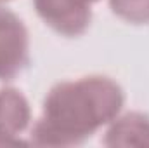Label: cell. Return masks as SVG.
<instances>
[{
  "label": "cell",
  "instance_id": "1",
  "mask_svg": "<svg viewBox=\"0 0 149 148\" xmlns=\"http://www.w3.org/2000/svg\"><path fill=\"white\" fill-rule=\"evenodd\" d=\"M123 103V89L109 77L90 75L59 82L45 96L42 117L31 131V143L80 145L111 124Z\"/></svg>",
  "mask_w": 149,
  "mask_h": 148
},
{
  "label": "cell",
  "instance_id": "2",
  "mask_svg": "<svg viewBox=\"0 0 149 148\" xmlns=\"http://www.w3.org/2000/svg\"><path fill=\"white\" fill-rule=\"evenodd\" d=\"M30 63V38L23 21L0 7V82L16 78Z\"/></svg>",
  "mask_w": 149,
  "mask_h": 148
},
{
  "label": "cell",
  "instance_id": "3",
  "mask_svg": "<svg viewBox=\"0 0 149 148\" xmlns=\"http://www.w3.org/2000/svg\"><path fill=\"white\" fill-rule=\"evenodd\" d=\"M99 0H33L38 18L64 37L83 35L92 21V5Z\"/></svg>",
  "mask_w": 149,
  "mask_h": 148
},
{
  "label": "cell",
  "instance_id": "4",
  "mask_svg": "<svg viewBox=\"0 0 149 148\" xmlns=\"http://www.w3.org/2000/svg\"><path fill=\"white\" fill-rule=\"evenodd\" d=\"M30 122V108L24 96L16 89L0 91V145L23 143L16 136L21 134Z\"/></svg>",
  "mask_w": 149,
  "mask_h": 148
},
{
  "label": "cell",
  "instance_id": "5",
  "mask_svg": "<svg viewBox=\"0 0 149 148\" xmlns=\"http://www.w3.org/2000/svg\"><path fill=\"white\" fill-rule=\"evenodd\" d=\"M108 147H149V117L139 111L114 118L106 132Z\"/></svg>",
  "mask_w": 149,
  "mask_h": 148
},
{
  "label": "cell",
  "instance_id": "6",
  "mask_svg": "<svg viewBox=\"0 0 149 148\" xmlns=\"http://www.w3.org/2000/svg\"><path fill=\"white\" fill-rule=\"evenodd\" d=\"M111 11L134 25L149 23V0H109Z\"/></svg>",
  "mask_w": 149,
  "mask_h": 148
},
{
  "label": "cell",
  "instance_id": "7",
  "mask_svg": "<svg viewBox=\"0 0 149 148\" xmlns=\"http://www.w3.org/2000/svg\"><path fill=\"white\" fill-rule=\"evenodd\" d=\"M0 2H3V0H0Z\"/></svg>",
  "mask_w": 149,
  "mask_h": 148
}]
</instances>
